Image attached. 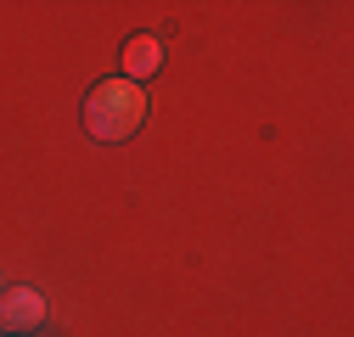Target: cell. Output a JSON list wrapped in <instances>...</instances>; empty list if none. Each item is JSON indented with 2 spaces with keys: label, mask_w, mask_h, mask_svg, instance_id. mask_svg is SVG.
<instances>
[{
  "label": "cell",
  "mask_w": 354,
  "mask_h": 337,
  "mask_svg": "<svg viewBox=\"0 0 354 337\" xmlns=\"http://www.w3.org/2000/svg\"><path fill=\"white\" fill-rule=\"evenodd\" d=\"M141 118H147V96H141V84H129V79L96 84L91 102H84V130L96 141H129L141 130Z\"/></svg>",
  "instance_id": "cell-1"
},
{
  "label": "cell",
  "mask_w": 354,
  "mask_h": 337,
  "mask_svg": "<svg viewBox=\"0 0 354 337\" xmlns=\"http://www.w3.org/2000/svg\"><path fill=\"white\" fill-rule=\"evenodd\" d=\"M0 326L34 337V326H46V298L34 287H0Z\"/></svg>",
  "instance_id": "cell-2"
},
{
  "label": "cell",
  "mask_w": 354,
  "mask_h": 337,
  "mask_svg": "<svg viewBox=\"0 0 354 337\" xmlns=\"http://www.w3.org/2000/svg\"><path fill=\"white\" fill-rule=\"evenodd\" d=\"M158 62H163V51H158V39H147V34H136L124 46V68H129V84L136 79H147V73H158Z\"/></svg>",
  "instance_id": "cell-3"
}]
</instances>
